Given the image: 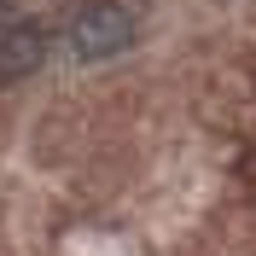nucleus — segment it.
<instances>
[{"label":"nucleus","instance_id":"obj_2","mask_svg":"<svg viewBox=\"0 0 256 256\" xmlns=\"http://www.w3.org/2000/svg\"><path fill=\"white\" fill-rule=\"evenodd\" d=\"M41 58H47V30H41V24H24V18L0 24V82L35 76Z\"/></svg>","mask_w":256,"mask_h":256},{"label":"nucleus","instance_id":"obj_1","mask_svg":"<svg viewBox=\"0 0 256 256\" xmlns=\"http://www.w3.org/2000/svg\"><path fill=\"white\" fill-rule=\"evenodd\" d=\"M122 47H134V12L122 0H88L70 18V52L76 58H116Z\"/></svg>","mask_w":256,"mask_h":256}]
</instances>
